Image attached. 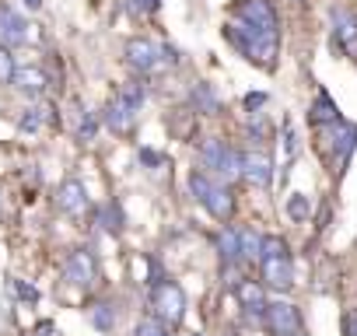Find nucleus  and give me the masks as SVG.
I'll return each mask as SVG.
<instances>
[{"instance_id": "obj_1", "label": "nucleus", "mask_w": 357, "mask_h": 336, "mask_svg": "<svg viewBox=\"0 0 357 336\" xmlns=\"http://www.w3.org/2000/svg\"><path fill=\"white\" fill-rule=\"evenodd\" d=\"M225 36H228V39H231V46H238L252 63H259V67H273V63H277L280 36H266V32H259V29L245 25V22H231V25L225 29Z\"/></svg>"}, {"instance_id": "obj_2", "label": "nucleus", "mask_w": 357, "mask_h": 336, "mask_svg": "<svg viewBox=\"0 0 357 336\" xmlns=\"http://www.w3.org/2000/svg\"><path fill=\"white\" fill-rule=\"evenodd\" d=\"M263 284L270 291H291L294 284V263H291V249L280 235H266L263 238Z\"/></svg>"}, {"instance_id": "obj_3", "label": "nucleus", "mask_w": 357, "mask_h": 336, "mask_svg": "<svg viewBox=\"0 0 357 336\" xmlns=\"http://www.w3.org/2000/svg\"><path fill=\"white\" fill-rule=\"evenodd\" d=\"M190 193L200 200V207L211 214V217H218V221H228L231 214H235V197H231V190L225 186V183H218L214 176H204V172H193L190 176Z\"/></svg>"}, {"instance_id": "obj_4", "label": "nucleus", "mask_w": 357, "mask_h": 336, "mask_svg": "<svg viewBox=\"0 0 357 336\" xmlns=\"http://www.w3.org/2000/svg\"><path fill=\"white\" fill-rule=\"evenodd\" d=\"M147 305H151V315H158L165 326H178V322L186 319V291L178 287L175 280H158V284H151Z\"/></svg>"}, {"instance_id": "obj_5", "label": "nucleus", "mask_w": 357, "mask_h": 336, "mask_svg": "<svg viewBox=\"0 0 357 336\" xmlns=\"http://www.w3.org/2000/svg\"><path fill=\"white\" fill-rule=\"evenodd\" d=\"M123 56H126V63H130L133 70H140V74H158L161 67L175 63V53H172L168 46L151 43V39H130V43L123 46Z\"/></svg>"}, {"instance_id": "obj_6", "label": "nucleus", "mask_w": 357, "mask_h": 336, "mask_svg": "<svg viewBox=\"0 0 357 336\" xmlns=\"http://www.w3.org/2000/svg\"><path fill=\"white\" fill-rule=\"evenodd\" d=\"M200 158H204V165L211 168V176H218V179H235V176H242V154H235L225 140H207L204 147H200Z\"/></svg>"}, {"instance_id": "obj_7", "label": "nucleus", "mask_w": 357, "mask_h": 336, "mask_svg": "<svg viewBox=\"0 0 357 336\" xmlns=\"http://www.w3.org/2000/svg\"><path fill=\"white\" fill-rule=\"evenodd\" d=\"M235 15H238V22H245L266 36H280V18H277L273 0H238Z\"/></svg>"}, {"instance_id": "obj_8", "label": "nucleus", "mask_w": 357, "mask_h": 336, "mask_svg": "<svg viewBox=\"0 0 357 336\" xmlns=\"http://www.w3.org/2000/svg\"><path fill=\"white\" fill-rule=\"evenodd\" d=\"M263 319H266V329L273 336H298L301 333V315L291 301H270Z\"/></svg>"}, {"instance_id": "obj_9", "label": "nucleus", "mask_w": 357, "mask_h": 336, "mask_svg": "<svg viewBox=\"0 0 357 336\" xmlns=\"http://www.w3.org/2000/svg\"><path fill=\"white\" fill-rule=\"evenodd\" d=\"M95 277H98L95 256H91L88 249H74V252L67 256V263H63V280L74 284V287H91Z\"/></svg>"}, {"instance_id": "obj_10", "label": "nucleus", "mask_w": 357, "mask_h": 336, "mask_svg": "<svg viewBox=\"0 0 357 336\" xmlns=\"http://www.w3.org/2000/svg\"><path fill=\"white\" fill-rule=\"evenodd\" d=\"M242 179L259 186V190H270V183H273V161H270V154L245 151L242 154Z\"/></svg>"}, {"instance_id": "obj_11", "label": "nucleus", "mask_w": 357, "mask_h": 336, "mask_svg": "<svg viewBox=\"0 0 357 336\" xmlns=\"http://www.w3.org/2000/svg\"><path fill=\"white\" fill-rule=\"evenodd\" d=\"M29 22L15 11V8H4L0 4V46H22V43H29Z\"/></svg>"}, {"instance_id": "obj_12", "label": "nucleus", "mask_w": 357, "mask_h": 336, "mask_svg": "<svg viewBox=\"0 0 357 336\" xmlns=\"http://www.w3.org/2000/svg\"><path fill=\"white\" fill-rule=\"evenodd\" d=\"M56 207H60L63 214H70V217H81V214L91 207V200H88V193H84V186H81L77 179H67V183L60 186V193H56Z\"/></svg>"}, {"instance_id": "obj_13", "label": "nucleus", "mask_w": 357, "mask_h": 336, "mask_svg": "<svg viewBox=\"0 0 357 336\" xmlns=\"http://www.w3.org/2000/svg\"><path fill=\"white\" fill-rule=\"evenodd\" d=\"M235 294H238V301H242V308L249 312V315H266V284H259V280H242L238 287H235Z\"/></svg>"}, {"instance_id": "obj_14", "label": "nucleus", "mask_w": 357, "mask_h": 336, "mask_svg": "<svg viewBox=\"0 0 357 336\" xmlns=\"http://www.w3.org/2000/svg\"><path fill=\"white\" fill-rule=\"evenodd\" d=\"M333 39L343 53L357 49V18L350 11H333Z\"/></svg>"}, {"instance_id": "obj_15", "label": "nucleus", "mask_w": 357, "mask_h": 336, "mask_svg": "<svg viewBox=\"0 0 357 336\" xmlns=\"http://www.w3.org/2000/svg\"><path fill=\"white\" fill-rule=\"evenodd\" d=\"M333 154H336V165H340V172H343V165L350 161V154H354V147H357V126L354 123H336L333 126Z\"/></svg>"}, {"instance_id": "obj_16", "label": "nucleus", "mask_w": 357, "mask_h": 336, "mask_svg": "<svg viewBox=\"0 0 357 336\" xmlns=\"http://www.w3.org/2000/svg\"><path fill=\"white\" fill-rule=\"evenodd\" d=\"M133 112H137V109H133V105H126V102L116 95V98L105 105L102 119H105V126H109L112 133H126V130L133 126Z\"/></svg>"}, {"instance_id": "obj_17", "label": "nucleus", "mask_w": 357, "mask_h": 336, "mask_svg": "<svg viewBox=\"0 0 357 336\" xmlns=\"http://www.w3.org/2000/svg\"><path fill=\"white\" fill-rule=\"evenodd\" d=\"M214 245L221 252V263H242V231L225 224L218 235H214Z\"/></svg>"}, {"instance_id": "obj_18", "label": "nucleus", "mask_w": 357, "mask_h": 336, "mask_svg": "<svg viewBox=\"0 0 357 336\" xmlns=\"http://www.w3.org/2000/svg\"><path fill=\"white\" fill-rule=\"evenodd\" d=\"M11 84H15L18 91H25V95H43L46 84H50V77H46L43 67H18L15 77H11Z\"/></svg>"}, {"instance_id": "obj_19", "label": "nucleus", "mask_w": 357, "mask_h": 336, "mask_svg": "<svg viewBox=\"0 0 357 336\" xmlns=\"http://www.w3.org/2000/svg\"><path fill=\"white\" fill-rule=\"evenodd\" d=\"M308 119H312L315 126H336V123H340V109L333 105L329 95H319L315 105L308 109Z\"/></svg>"}, {"instance_id": "obj_20", "label": "nucleus", "mask_w": 357, "mask_h": 336, "mask_svg": "<svg viewBox=\"0 0 357 336\" xmlns=\"http://www.w3.org/2000/svg\"><path fill=\"white\" fill-rule=\"evenodd\" d=\"M50 119H53V116H50V105H32V109H25V116H22V130H25V133H36V130H43Z\"/></svg>"}, {"instance_id": "obj_21", "label": "nucleus", "mask_w": 357, "mask_h": 336, "mask_svg": "<svg viewBox=\"0 0 357 336\" xmlns=\"http://www.w3.org/2000/svg\"><path fill=\"white\" fill-rule=\"evenodd\" d=\"M252 259H263V235L242 228V263H252Z\"/></svg>"}, {"instance_id": "obj_22", "label": "nucleus", "mask_w": 357, "mask_h": 336, "mask_svg": "<svg viewBox=\"0 0 357 336\" xmlns=\"http://www.w3.org/2000/svg\"><path fill=\"white\" fill-rule=\"evenodd\" d=\"M308 214H312L308 197H305V193H291V200H287V217H291V221H308Z\"/></svg>"}, {"instance_id": "obj_23", "label": "nucleus", "mask_w": 357, "mask_h": 336, "mask_svg": "<svg viewBox=\"0 0 357 336\" xmlns=\"http://www.w3.org/2000/svg\"><path fill=\"white\" fill-rule=\"evenodd\" d=\"M133 336H168V326L158 319V315H144L133 329Z\"/></svg>"}, {"instance_id": "obj_24", "label": "nucleus", "mask_w": 357, "mask_h": 336, "mask_svg": "<svg viewBox=\"0 0 357 336\" xmlns=\"http://www.w3.org/2000/svg\"><path fill=\"white\" fill-rule=\"evenodd\" d=\"M193 98H197V105H200L204 112H218V109H221L218 95H214L207 84H197V88H193Z\"/></svg>"}, {"instance_id": "obj_25", "label": "nucleus", "mask_w": 357, "mask_h": 336, "mask_svg": "<svg viewBox=\"0 0 357 336\" xmlns=\"http://www.w3.org/2000/svg\"><path fill=\"white\" fill-rule=\"evenodd\" d=\"M91 322L98 326V329H112L116 326V312H112V305H95V312H91Z\"/></svg>"}, {"instance_id": "obj_26", "label": "nucleus", "mask_w": 357, "mask_h": 336, "mask_svg": "<svg viewBox=\"0 0 357 336\" xmlns=\"http://www.w3.org/2000/svg\"><path fill=\"white\" fill-rule=\"evenodd\" d=\"M15 56H11V49L8 46H0V84H11V77H15Z\"/></svg>"}, {"instance_id": "obj_27", "label": "nucleus", "mask_w": 357, "mask_h": 336, "mask_svg": "<svg viewBox=\"0 0 357 336\" xmlns=\"http://www.w3.org/2000/svg\"><path fill=\"white\" fill-rule=\"evenodd\" d=\"M119 98L126 102V105H133V109H140V102H144V88L137 84V81H130L123 91H119Z\"/></svg>"}, {"instance_id": "obj_28", "label": "nucleus", "mask_w": 357, "mask_h": 336, "mask_svg": "<svg viewBox=\"0 0 357 336\" xmlns=\"http://www.w3.org/2000/svg\"><path fill=\"white\" fill-rule=\"evenodd\" d=\"M158 4H161V0H130V8H133V11H140V15L158 11Z\"/></svg>"}, {"instance_id": "obj_29", "label": "nucleus", "mask_w": 357, "mask_h": 336, "mask_svg": "<svg viewBox=\"0 0 357 336\" xmlns=\"http://www.w3.org/2000/svg\"><path fill=\"white\" fill-rule=\"evenodd\" d=\"M284 147H287V154H298V133L291 126L284 130Z\"/></svg>"}, {"instance_id": "obj_30", "label": "nucleus", "mask_w": 357, "mask_h": 336, "mask_svg": "<svg viewBox=\"0 0 357 336\" xmlns=\"http://www.w3.org/2000/svg\"><path fill=\"white\" fill-rule=\"evenodd\" d=\"M11 287H15V291H18V294H22V298H25V301H36V298H39V294H36V291H32V287H29V284H22V280H15V284H11Z\"/></svg>"}, {"instance_id": "obj_31", "label": "nucleus", "mask_w": 357, "mask_h": 336, "mask_svg": "<svg viewBox=\"0 0 357 336\" xmlns=\"http://www.w3.org/2000/svg\"><path fill=\"white\" fill-rule=\"evenodd\" d=\"M343 333H347V336H357V312H347V319H343Z\"/></svg>"}, {"instance_id": "obj_32", "label": "nucleus", "mask_w": 357, "mask_h": 336, "mask_svg": "<svg viewBox=\"0 0 357 336\" xmlns=\"http://www.w3.org/2000/svg\"><path fill=\"white\" fill-rule=\"evenodd\" d=\"M263 102H266V95H249V98H245V109H259Z\"/></svg>"}, {"instance_id": "obj_33", "label": "nucleus", "mask_w": 357, "mask_h": 336, "mask_svg": "<svg viewBox=\"0 0 357 336\" xmlns=\"http://www.w3.org/2000/svg\"><path fill=\"white\" fill-rule=\"evenodd\" d=\"M140 161H144V165H158L161 158H158V154H151V151H140Z\"/></svg>"}, {"instance_id": "obj_34", "label": "nucleus", "mask_w": 357, "mask_h": 336, "mask_svg": "<svg viewBox=\"0 0 357 336\" xmlns=\"http://www.w3.org/2000/svg\"><path fill=\"white\" fill-rule=\"evenodd\" d=\"M36 336H53V326H39V333Z\"/></svg>"}, {"instance_id": "obj_35", "label": "nucleus", "mask_w": 357, "mask_h": 336, "mask_svg": "<svg viewBox=\"0 0 357 336\" xmlns=\"http://www.w3.org/2000/svg\"><path fill=\"white\" fill-rule=\"evenodd\" d=\"M25 4H29V8H39V4H43V0H25Z\"/></svg>"}]
</instances>
